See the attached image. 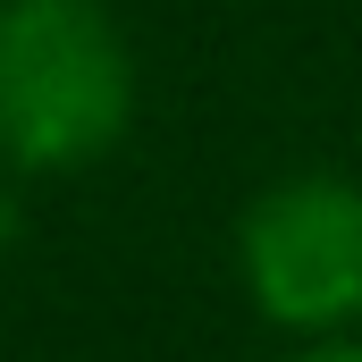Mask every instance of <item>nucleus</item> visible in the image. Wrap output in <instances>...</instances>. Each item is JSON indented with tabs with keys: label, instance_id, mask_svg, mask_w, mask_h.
<instances>
[{
	"label": "nucleus",
	"instance_id": "1",
	"mask_svg": "<svg viewBox=\"0 0 362 362\" xmlns=\"http://www.w3.org/2000/svg\"><path fill=\"white\" fill-rule=\"evenodd\" d=\"M135 42L110 0H0V177H76L135 127Z\"/></svg>",
	"mask_w": 362,
	"mask_h": 362
},
{
	"label": "nucleus",
	"instance_id": "2",
	"mask_svg": "<svg viewBox=\"0 0 362 362\" xmlns=\"http://www.w3.org/2000/svg\"><path fill=\"white\" fill-rule=\"evenodd\" d=\"M236 286L278 337L362 329V177L286 169L236 211Z\"/></svg>",
	"mask_w": 362,
	"mask_h": 362
},
{
	"label": "nucleus",
	"instance_id": "3",
	"mask_svg": "<svg viewBox=\"0 0 362 362\" xmlns=\"http://www.w3.org/2000/svg\"><path fill=\"white\" fill-rule=\"evenodd\" d=\"M286 362H362V337H312V346H295Z\"/></svg>",
	"mask_w": 362,
	"mask_h": 362
},
{
	"label": "nucleus",
	"instance_id": "4",
	"mask_svg": "<svg viewBox=\"0 0 362 362\" xmlns=\"http://www.w3.org/2000/svg\"><path fill=\"white\" fill-rule=\"evenodd\" d=\"M354 337H362V329H354Z\"/></svg>",
	"mask_w": 362,
	"mask_h": 362
}]
</instances>
